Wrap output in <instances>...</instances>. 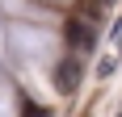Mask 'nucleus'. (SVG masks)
Listing matches in <instances>:
<instances>
[{
  "label": "nucleus",
  "mask_w": 122,
  "mask_h": 117,
  "mask_svg": "<svg viewBox=\"0 0 122 117\" xmlns=\"http://www.w3.org/2000/svg\"><path fill=\"white\" fill-rule=\"evenodd\" d=\"M63 42H67V50L72 54H88V50L97 46V25H93V17H67V25H63Z\"/></svg>",
  "instance_id": "f257e3e1"
},
{
  "label": "nucleus",
  "mask_w": 122,
  "mask_h": 117,
  "mask_svg": "<svg viewBox=\"0 0 122 117\" xmlns=\"http://www.w3.org/2000/svg\"><path fill=\"white\" fill-rule=\"evenodd\" d=\"M80 17H97V0H80Z\"/></svg>",
  "instance_id": "7ed1b4c3"
},
{
  "label": "nucleus",
  "mask_w": 122,
  "mask_h": 117,
  "mask_svg": "<svg viewBox=\"0 0 122 117\" xmlns=\"http://www.w3.org/2000/svg\"><path fill=\"white\" fill-rule=\"evenodd\" d=\"M80 80H84V63H80V54H67L59 67H55V88H59V92H76Z\"/></svg>",
  "instance_id": "f03ea898"
},
{
  "label": "nucleus",
  "mask_w": 122,
  "mask_h": 117,
  "mask_svg": "<svg viewBox=\"0 0 122 117\" xmlns=\"http://www.w3.org/2000/svg\"><path fill=\"white\" fill-rule=\"evenodd\" d=\"M114 38H118V42H122V21H118V34H114Z\"/></svg>",
  "instance_id": "20e7f679"
}]
</instances>
